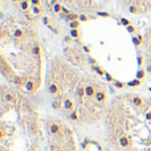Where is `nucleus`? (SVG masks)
<instances>
[{"label":"nucleus","mask_w":151,"mask_h":151,"mask_svg":"<svg viewBox=\"0 0 151 151\" xmlns=\"http://www.w3.org/2000/svg\"><path fill=\"white\" fill-rule=\"evenodd\" d=\"M70 28H72V29H77V28H78V21H70Z\"/></svg>","instance_id":"f8f14e48"},{"label":"nucleus","mask_w":151,"mask_h":151,"mask_svg":"<svg viewBox=\"0 0 151 151\" xmlns=\"http://www.w3.org/2000/svg\"><path fill=\"white\" fill-rule=\"evenodd\" d=\"M65 19H68V20H70V21H74V20H77V19H80V16L76 15V13H69V15H65Z\"/></svg>","instance_id":"7ed1b4c3"},{"label":"nucleus","mask_w":151,"mask_h":151,"mask_svg":"<svg viewBox=\"0 0 151 151\" xmlns=\"http://www.w3.org/2000/svg\"><path fill=\"white\" fill-rule=\"evenodd\" d=\"M127 85H128V86H139V85H141V80H138V78H136V80H134V81H131V82H128Z\"/></svg>","instance_id":"423d86ee"},{"label":"nucleus","mask_w":151,"mask_h":151,"mask_svg":"<svg viewBox=\"0 0 151 151\" xmlns=\"http://www.w3.org/2000/svg\"><path fill=\"white\" fill-rule=\"evenodd\" d=\"M128 12L135 15V13H138V8H136L135 5H130V7H128Z\"/></svg>","instance_id":"0eeeda50"},{"label":"nucleus","mask_w":151,"mask_h":151,"mask_svg":"<svg viewBox=\"0 0 151 151\" xmlns=\"http://www.w3.org/2000/svg\"><path fill=\"white\" fill-rule=\"evenodd\" d=\"M141 40H142V37H134L133 38V41H134L135 45H139V44H141Z\"/></svg>","instance_id":"ddd939ff"},{"label":"nucleus","mask_w":151,"mask_h":151,"mask_svg":"<svg viewBox=\"0 0 151 151\" xmlns=\"http://www.w3.org/2000/svg\"><path fill=\"white\" fill-rule=\"evenodd\" d=\"M30 3H32V4L35 5V7H37V5L40 4V0H30Z\"/></svg>","instance_id":"6ab92c4d"},{"label":"nucleus","mask_w":151,"mask_h":151,"mask_svg":"<svg viewBox=\"0 0 151 151\" xmlns=\"http://www.w3.org/2000/svg\"><path fill=\"white\" fill-rule=\"evenodd\" d=\"M32 11H33V13H36V15H38V13L41 12V11H40V8H38V7H33V8H32Z\"/></svg>","instance_id":"2eb2a0df"},{"label":"nucleus","mask_w":151,"mask_h":151,"mask_svg":"<svg viewBox=\"0 0 151 151\" xmlns=\"http://www.w3.org/2000/svg\"><path fill=\"white\" fill-rule=\"evenodd\" d=\"M83 50H85L86 53H89L90 52V48H89V46H83Z\"/></svg>","instance_id":"4be33fe9"},{"label":"nucleus","mask_w":151,"mask_h":151,"mask_svg":"<svg viewBox=\"0 0 151 151\" xmlns=\"http://www.w3.org/2000/svg\"><path fill=\"white\" fill-rule=\"evenodd\" d=\"M96 99L98 101L99 103H105L106 102V93H105V90H98V91H97Z\"/></svg>","instance_id":"f257e3e1"},{"label":"nucleus","mask_w":151,"mask_h":151,"mask_svg":"<svg viewBox=\"0 0 151 151\" xmlns=\"http://www.w3.org/2000/svg\"><path fill=\"white\" fill-rule=\"evenodd\" d=\"M149 90H150V91H151V88H150V89H149Z\"/></svg>","instance_id":"a878e982"},{"label":"nucleus","mask_w":151,"mask_h":151,"mask_svg":"<svg viewBox=\"0 0 151 151\" xmlns=\"http://www.w3.org/2000/svg\"><path fill=\"white\" fill-rule=\"evenodd\" d=\"M127 30H128V32H130V33H134V30H135V28H134V27H131V25H128V27H127Z\"/></svg>","instance_id":"aec40b11"},{"label":"nucleus","mask_w":151,"mask_h":151,"mask_svg":"<svg viewBox=\"0 0 151 151\" xmlns=\"http://www.w3.org/2000/svg\"><path fill=\"white\" fill-rule=\"evenodd\" d=\"M143 77H144V72L143 70H139L138 74H136V78H138V80H141V78H143Z\"/></svg>","instance_id":"4468645a"},{"label":"nucleus","mask_w":151,"mask_h":151,"mask_svg":"<svg viewBox=\"0 0 151 151\" xmlns=\"http://www.w3.org/2000/svg\"><path fill=\"white\" fill-rule=\"evenodd\" d=\"M106 80H107V81H113V77H111L110 74H107V73H106Z\"/></svg>","instance_id":"412c9836"},{"label":"nucleus","mask_w":151,"mask_h":151,"mask_svg":"<svg viewBox=\"0 0 151 151\" xmlns=\"http://www.w3.org/2000/svg\"><path fill=\"white\" fill-rule=\"evenodd\" d=\"M24 36V32L21 29H16L15 32H13V37L15 38H20V37H23Z\"/></svg>","instance_id":"20e7f679"},{"label":"nucleus","mask_w":151,"mask_h":151,"mask_svg":"<svg viewBox=\"0 0 151 151\" xmlns=\"http://www.w3.org/2000/svg\"><path fill=\"white\" fill-rule=\"evenodd\" d=\"M121 24L122 25H125V27H128V25H130V20H127V19H121Z\"/></svg>","instance_id":"9d476101"},{"label":"nucleus","mask_w":151,"mask_h":151,"mask_svg":"<svg viewBox=\"0 0 151 151\" xmlns=\"http://www.w3.org/2000/svg\"><path fill=\"white\" fill-rule=\"evenodd\" d=\"M36 86H37V83H35V81H27V83H25V89H27L29 93H33V91H35Z\"/></svg>","instance_id":"f03ea898"},{"label":"nucleus","mask_w":151,"mask_h":151,"mask_svg":"<svg viewBox=\"0 0 151 151\" xmlns=\"http://www.w3.org/2000/svg\"><path fill=\"white\" fill-rule=\"evenodd\" d=\"M21 1H23V0H21Z\"/></svg>","instance_id":"bb28decb"},{"label":"nucleus","mask_w":151,"mask_h":151,"mask_svg":"<svg viewBox=\"0 0 151 151\" xmlns=\"http://www.w3.org/2000/svg\"><path fill=\"white\" fill-rule=\"evenodd\" d=\"M20 7H21V9H23V11H27L28 7H29V4H28V0H23V1H21V4H20Z\"/></svg>","instance_id":"39448f33"},{"label":"nucleus","mask_w":151,"mask_h":151,"mask_svg":"<svg viewBox=\"0 0 151 151\" xmlns=\"http://www.w3.org/2000/svg\"><path fill=\"white\" fill-rule=\"evenodd\" d=\"M12 1H19V0H12Z\"/></svg>","instance_id":"393cba45"},{"label":"nucleus","mask_w":151,"mask_h":151,"mask_svg":"<svg viewBox=\"0 0 151 151\" xmlns=\"http://www.w3.org/2000/svg\"><path fill=\"white\" fill-rule=\"evenodd\" d=\"M70 36H72V37H74V38H77L78 36H80V33H78L77 29H72L70 30Z\"/></svg>","instance_id":"1a4fd4ad"},{"label":"nucleus","mask_w":151,"mask_h":151,"mask_svg":"<svg viewBox=\"0 0 151 151\" xmlns=\"http://www.w3.org/2000/svg\"><path fill=\"white\" fill-rule=\"evenodd\" d=\"M98 15H99V16H102V17H109V16H110L107 12H98Z\"/></svg>","instance_id":"dca6fc26"},{"label":"nucleus","mask_w":151,"mask_h":151,"mask_svg":"<svg viewBox=\"0 0 151 151\" xmlns=\"http://www.w3.org/2000/svg\"><path fill=\"white\" fill-rule=\"evenodd\" d=\"M50 4H52V5L57 4V0H50Z\"/></svg>","instance_id":"5701e85b"},{"label":"nucleus","mask_w":151,"mask_h":151,"mask_svg":"<svg viewBox=\"0 0 151 151\" xmlns=\"http://www.w3.org/2000/svg\"><path fill=\"white\" fill-rule=\"evenodd\" d=\"M53 11H54L56 13H58V12H61V11H62V7H61V5L57 3V4L53 5Z\"/></svg>","instance_id":"6e6552de"},{"label":"nucleus","mask_w":151,"mask_h":151,"mask_svg":"<svg viewBox=\"0 0 151 151\" xmlns=\"http://www.w3.org/2000/svg\"><path fill=\"white\" fill-rule=\"evenodd\" d=\"M115 86H117V88H123L125 85L121 82V81H115Z\"/></svg>","instance_id":"f3484780"},{"label":"nucleus","mask_w":151,"mask_h":151,"mask_svg":"<svg viewBox=\"0 0 151 151\" xmlns=\"http://www.w3.org/2000/svg\"><path fill=\"white\" fill-rule=\"evenodd\" d=\"M138 64H139V65H141V64H142V57H141V56H139V57H138Z\"/></svg>","instance_id":"b1692460"},{"label":"nucleus","mask_w":151,"mask_h":151,"mask_svg":"<svg viewBox=\"0 0 151 151\" xmlns=\"http://www.w3.org/2000/svg\"><path fill=\"white\" fill-rule=\"evenodd\" d=\"M80 20L81 21H86V20H88V16H86V15H80Z\"/></svg>","instance_id":"a211bd4d"},{"label":"nucleus","mask_w":151,"mask_h":151,"mask_svg":"<svg viewBox=\"0 0 151 151\" xmlns=\"http://www.w3.org/2000/svg\"><path fill=\"white\" fill-rule=\"evenodd\" d=\"M93 69H94V70H96V72H97V73H98L99 76H102V74H103V72H102V69H101V68H99V66H97V65H94V66H93Z\"/></svg>","instance_id":"9b49d317"}]
</instances>
